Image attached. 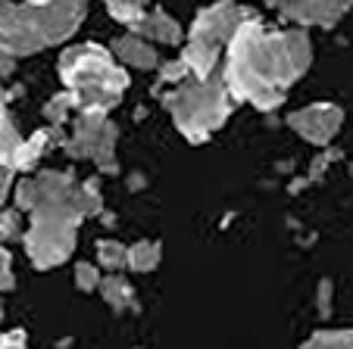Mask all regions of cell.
I'll return each mask as SVG.
<instances>
[{
    "label": "cell",
    "instance_id": "obj_4",
    "mask_svg": "<svg viewBox=\"0 0 353 349\" xmlns=\"http://www.w3.org/2000/svg\"><path fill=\"white\" fill-rule=\"evenodd\" d=\"M60 78L75 109L100 112V116H107L128 87L125 69L116 66L110 50H103L100 44L69 47L60 56Z\"/></svg>",
    "mask_w": 353,
    "mask_h": 349
},
{
    "label": "cell",
    "instance_id": "obj_25",
    "mask_svg": "<svg viewBox=\"0 0 353 349\" xmlns=\"http://www.w3.org/2000/svg\"><path fill=\"white\" fill-rule=\"evenodd\" d=\"M338 156H341V150H328V153H322V156H316L313 165H310V175H307V178H310V181H319L322 171H325Z\"/></svg>",
    "mask_w": 353,
    "mask_h": 349
},
{
    "label": "cell",
    "instance_id": "obj_14",
    "mask_svg": "<svg viewBox=\"0 0 353 349\" xmlns=\"http://www.w3.org/2000/svg\"><path fill=\"white\" fill-rule=\"evenodd\" d=\"M19 147H22V138H19V131H16L13 119H10L7 106H3V91H0V162L3 165L13 162Z\"/></svg>",
    "mask_w": 353,
    "mask_h": 349
},
{
    "label": "cell",
    "instance_id": "obj_19",
    "mask_svg": "<svg viewBox=\"0 0 353 349\" xmlns=\"http://www.w3.org/2000/svg\"><path fill=\"white\" fill-rule=\"evenodd\" d=\"M107 13L113 16L116 22H122V25H138L141 19H144V13H147V7L141 3V0H134V3H122V0H110L107 3Z\"/></svg>",
    "mask_w": 353,
    "mask_h": 349
},
{
    "label": "cell",
    "instance_id": "obj_3",
    "mask_svg": "<svg viewBox=\"0 0 353 349\" xmlns=\"http://www.w3.org/2000/svg\"><path fill=\"white\" fill-rule=\"evenodd\" d=\"M85 3H0V53L7 56H32L44 47L66 41L81 25Z\"/></svg>",
    "mask_w": 353,
    "mask_h": 349
},
{
    "label": "cell",
    "instance_id": "obj_30",
    "mask_svg": "<svg viewBox=\"0 0 353 349\" xmlns=\"http://www.w3.org/2000/svg\"><path fill=\"white\" fill-rule=\"evenodd\" d=\"M0 321H3V306H0Z\"/></svg>",
    "mask_w": 353,
    "mask_h": 349
},
{
    "label": "cell",
    "instance_id": "obj_20",
    "mask_svg": "<svg viewBox=\"0 0 353 349\" xmlns=\"http://www.w3.org/2000/svg\"><path fill=\"white\" fill-rule=\"evenodd\" d=\"M69 109H75V106H72V97H69V91L57 94V97H50V100L44 103V116H47V122H50V125H57V128H60L63 122H66Z\"/></svg>",
    "mask_w": 353,
    "mask_h": 349
},
{
    "label": "cell",
    "instance_id": "obj_15",
    "mask_svg": "<svg viewBox=\"0 0 353 349\" xmlns=\"http://www.w3.org/2000/svg\"><path fill=\"white\" fill-rule=\"evenodd\" d=\"M100 293H103V303H110L116 312H122V309H125V306L134 299V290H132V284H128L122 275L100 277Z\"/></svg>",
    "mask_w": 353,
    "mask_h": 349
},
{
    "label": "cell",
    "instance_id": "obj_28",
    "mask_svg": "<svg viewBox=\"0 0 353 349\" xmlns=\"http://www.w3.org/2000/svg\"><path fill=\"white\" fill-rule=\"evenodd\" d=\"M10 181H13V169L0 162V206H3V200H7V193H10Z\"/></svg>",
    "mask_w": 353,
    "mask_h": 349
},
{
    "label": "cell",
    "instance_id": "obj_17",
    "mask_svg": "<svg viewBox=\"0 0 353 349\" xmlns=\"http://www.w3.org/2000/svg\"><path fill=\"white\" fill-rule=\"evenodd\" d=\"M300 349H353L350 330H316Z\"/></svg>",
    "mask_w": 353,
    "mask_h": 349
},
{
    "label": "cell",
    "instance_id": "obj_11",
    "mask_svg": "<svg viewBox=\"0 0 353 349\" xmlns=\"http://www.w3.org/2000/svg\"><path fill=\"white\" fill-rule=\"evenodd\" d=\"M219 53H222V47L210 44V41H191L188 38L185 53H181L179 60L185 63V69L194 75V81H207V78H213V69H216V63H219Z\"/></svg>",
    "mask_w": 353,
    "mask_h": 349
},
{
    "label": "cell",
    "instance_id": "obj_1",
    "mask_svg": "<svg viewBox=\"0 0 353 349\" xmlns=\"http://www.w3.org/2000/svg\"><path fill=\"white\" fill-rule=\"evenodd\" d=\"M310 63L313 44L303 28L269 32L256 16H250L228 41L222 85L232 100H244L269 112L285 103V91L307 72Z\"/></svg>",
    "mask_w": 353,
    "mask_h": 349
},
{
    "label": "cell",
    "instance_id": "obj_9",
    "mask_svg": "<svg viewBox=\"0 0 353 349\" xmlns=\"http://www.w3.org/2000/svg\"><path fill=\"white\" fill-rule=\"evenodd\" d=\"M275 7H279V16L297 22L300 28H310V25L332 28L334 22H338L341 16L350 10L344 0H334V3H322V0H307V3H297V0H288V3H275Z\"/></svg>",
    "mask_w": 353,
    "mask_h": 349
},
{
    "label": "cell",
    "instance_id": "obj_8",
    "mask_svg": "<svg viewBox=\"0 0 353 349\" xmlns=\"http://www.w3.org/2000/svg\"><path fill=\"white\" fill-rule=\"evenodd\" d=\"M341 122H344V112L334 103H310L303 109L288 112V125L300 134L310 144H328L334 134L341 131Z\"/></svg>",
    "mask_w": 353,
    "mask_h": 349
},
{
    "label": "cell",
    "instance_id": "obj_6",
    "mask_svg": "<svg viewBox=\"0 0 353 349\" xmlns=\"http://www.w3.org/2000/svg\"><path fill=\"white\" fill-rule=\"evenodd\" d=\"M116 125L100 116V112H79V119L72 122V134L66 138V153L72 159H91L103 175H116Z\"/></svg>",
    "mask_w": 353,
    "mask_h": 349
},
{
    "label": "cell",
    "instance_id": "obj_2",
    "mask_svg": "<svg viewBox=\"0 0 353 349\" xmlns=\"http://www.w3.org/2000/svg\"><path fill=\"white\" fill-rule=\"evenodd\" d=\"M16 209L32 215L26 250L34 268H57L72 256L79 222L88 218L72 171L47 169L34 178H22L16 187Z\"/></svg>",
    "mask_w": 353,
    "mask_h": 349
},
{
    "label": "cell",
    "instance_id": "obj_26",
    "mask_svg": "<svg viewBox=\"0 0 353 349\" xmlns=\"http://www.w3.org/2000/svg\"><path fill=\"white\" fill-rule=\"evenodd\" d=\"M26 343H28V334L22 328H16V330L0 337V349H26Z\"/></svg>",
    "mask_w": 353,
    "mask_h": 349
},
{
    "label": "cell",
    "instance_id": "obj_21",
    "mask_svg": "<svg viewBox=\"0 0 353 349\" xmlns=\"http://www.w3.org/2000/svg\"><path fill=\"white\" fill-rule=\"evenodd\" d=\"M100 268L91 262H79V268H75V287L79 290H97L100 287Z\"/></svg>",
    "mask_w": 353,
    "mask_h": 349
},
{
    "label": "cell",
    "instance_id": "obj_7",
    "mask_svg": "<svg viewBox=\"0 0 353 349\" xmlns=\"http://www.w3.org/2000/svg\"><path fill=\"white\" fill-rule=\"evenodd\" d=\"M250 10L238 7V3H213V7L200 10L194 16L191 25V41H210V44L222 47L234 38V32L241 28V22L250 19Z\"/></svg>",
    "mask_w": 353,
    "mask_h": 349
},
{
    "label": "cell",
    "instance_id": "obj_5",
    "mask_svg": "<svg viewBox=\"0 0 353 349\" xmlns=\"http://www.w3.org/2000/svg\"><path fill=\"white\" fill-rule=\"evenodd\" d=\"M166 109L172 112L179 131L185 134L191 144L207 140L216 128L225 125L228 112H232V97H228L222 78L207 81H181L175 91L163 97Z\"/></svg>",
    "mask_w": 353,
    "mask_h": 349
},
{
    "label": "cell",
    "instance_id": "obj_27",
    "mask_svg": "<svg viewBox=\"0 0 353 349\" xmlns=\"http://www.w3.org/2000/svg\"><path fill=\"white\" fill-rule=\"evenodd\" d=\"M319 315L328 318L332 315V281H319Z\"/></svg>",
    "mask_w": 353,
    "mask_h": 349
},
{
    "label": "cell",
    "instance_id": "obj_16",
    "mask_svg": "<svg viewBox=\"0 0 353 349\" xmlns=\"http://www.w3.org/2000/svg\"><path fill=\"white\" fill-rule=\"evenodd\" d=\"M160 253H163L160 240H138L134 246H128V268L154 271L160 265Z\"/></svg>",
    "mask_w": 353,
    "mask_h": 349
},
{
    "label": "cell",
    "instance_id": "obj_29",
    "mask_svg": "<svg viewBox=\"0 0 353 349\" xmlns=\"http://www.w3.org/2000/svg\"><path fill=\"white\" fill-rule=\"evenodd\" d=\"M16 69V60L13 56H7V53H0V78H10Z\"/></svg>",
    "mask_w": 353,
    "mask_h": 349
},
{
    "label": "cell",
    "instance_id": "obj_18",
    "mask_svg": "<svg viewBox=\"0 0 353 349\" xmlns=\"http://www.w3.org/2000/svg\"><path fill=\"white\" fill-rule=\"evenodd\" d=\"M97 262L103 265V268H125L128 265V246L116 244V240H100L97 244Z\"/></svg>",
    "mask_w": 353,
    "mask_h": 349
},
{
    "label": "cell",
    "instance_id": "obj_10",
    "mask_svg": "<svg viewBox=\"0 0 353 349\" xmlns=\"http://www.w3.org/2000/svg\"><path fill=\"white\" fill-rule=\"evenodd\" d=\"M132 34L147 41V44H179L181 25H179V19H172L163 7H154V10H147L138 25H132Z\"/></svg>",
    "mask_w": 353,
    "mask_h": 349
},
{
    "label": "cell",
    "instance_id": "obj_23",
    "mask_svg": "<svg viewBox=\"0 0 353 349\" xmlns=\"http://www.w3.org/2000/svg\"><path fill=\"white\" fill-rule=\"evenodd\" d=\"M13 237H19V218H16V212L0 209V244Z\"/></svg>",
    "mask_w": 353,
    "mask_h": 349
},
{
    "label": "cell",
    "instance_id": "obj_24",
    "mask_svg": "<svg viewBox=\"0 0 353 349\" xmlns=\"http://www.w3.org/2000/svg\"><path fill=\"white\" fill-rule=\"evenodd\" d=\"M16 287V277H13V259L10 253L0 246V290H13Z\"/></svg>",
    "mask_w": 353,
    "mask_h": 349
},
{
    "label": "cell",
    "instance_id": "obj_13",
    "mask_svg": "<svg viewBox=\"0 0 353 349\" xmlns=\"http://www.w3.org/2000/svg\"><path fill=\"white\" fill-rule=\"evenodd\" d=\"M54 144L50 140V128H44V131H38V134H32L28 140H22V147L16 150V156H13V162H10V169H32L34 162H38L41 156H44V150Z\"/></svg>",
    "mask_w": 353,
    "mask_h": 349
},
{
    "label": "cell",
    "instance_id": "obj_22",
    "mask_svg": "<svg viewBox=\"0 0 353 349\" xmlns=\"http://www.w3.org/2000/svg\"><path fill=\"white\" fill-rule=\"evenodd\" d=\"M188 75H191V72L185 69V63H181V60L163 63V66H160V81H163V85H175V87H179L181 81H188Z\"/></svg>",
    "mask_w": 353,
    "mask_h": 349
},
{
    "label": "cell",
    "instance_id": "obj_12",
    "mask_svg": "<svg viewBox=\"0 0 353 349\" xmlns=\"http://www.w3.org/2000/svg\"><path fill=\"white\" fill-rule=\"evenodd\" d=\"M110 53H116L122 63H128V66H134V69H154L157 63H160L154 44H147V41L134 38V34L116 38L113 44H110Z\"/></svg>",
    "mask_w": 353,
    "mask_h": 349
}]
</instances>
